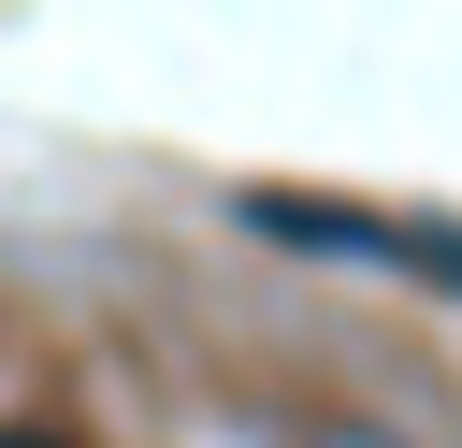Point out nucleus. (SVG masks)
Returning <instances> with one entry per match:
<instances>
[{
  "label": "nucleus",
  "mask_w": 462,
  "mask_h": 448,
  "mask_svg": "<svg viewBox=\"0 0 462 448\" xmlns=\"http://www.w3.org/2000/svg\"><path fill=\"white\" fill-rule=\"evenodd\" d=\"M231 217H245L260 246H318V260H361V275L462 289V231H448V217H375V202H318V188H245Z\"/></svg>",
  "instance_id": "obj_1"
},
{
  "label": "nucleus",
  "mask_w": 462,
  "mask_h": 448,
  "mask_svg": "<svg viewBox=\"0 0 462 448\" xmlns=\"http://www.w3.org/2000/svg\"><path fill=\"white\" fill-rule=\"evenodd\" d=\"M289 448H390V434H332V419H318V434H289Z\"/></svg>",
  "instance_id": "obj_2"
},
{
  "label": "nucleus",
  "mask_w": 462,
  "mask_h": 448,
  "mask_svg": "<svg viewBox=\"0 0 462 448\" xmlns=\"http://www.w3.org/2000/svg\"><path fill=\"white\" fill-rule=\"evenodd\" d=\"M0 448H72V434H43V419H29V434H0Z\"/></svg>",
  "instance_id": "obj_3"
}]
</instances>
